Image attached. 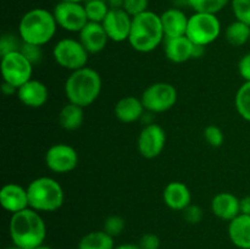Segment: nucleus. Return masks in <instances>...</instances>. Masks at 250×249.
<instances>
[{
    "mask_svg": "<svg viewBox=\"0 0 250 249\" xmlns=\"http://www.w3.org/2000/svg\"><path fill=\"white\" fill-rule=\"evenodd\" d=\"M9 231L14 246L21 249H34L44 244L46 226L38 211L24 209L11 215Z\"/></svg>",
    "mask_w": 250,
    "mask_h": 249,
    "instance_id": "nucleus-1",
    "label": "nucleus"
},
{
    "mask_svg": "<svg viewBox=\"0 0 250 249\" xmlns=\"http://www.w3.org/2000/svg\"><path fill=\"white\" fill-rule=\"evenodd\" d=\"M165 41L160 15L146 11L132 17L128 43L138 53H150Z\"/></svg>",
    "mask_w": 250,
    "mask_h": 249,
    "instance_id": "nucleus-2",
    "label": "nucleus"
},
{
    "mask_svg": "<svg viewBox=\"0 0 250 249\" xmlns=\"http://www.w3.org/2000/svg\"><path fill=\"white\" fill-rule=\"evenodd\" d=\"M103 82L99 72L88 66L71 72L65 82V95L68 103L78 106H90L99 98Z\"/></svg>",
    "mask_w": 250,
    "mask_h": 249,
    "instance_id": "nucleus-3",
    "label": "nucleus"
},
{
    "mask_svg": "<svg viewBox=\"0 0 250 249\" xmlns=\"http://www.w3.org/2000/svg\"><path fill=\"white\" fill-rule=\"evenodd\" d=\"M58 23L53 12L43 7L27 11L20 20L19 34L23 43L43 46L54 38Z\"/></svg>",
    "mask_w": 250,
    "mask_h": 249,
    "instance_id": "nucleus-4",
    "label": "nucleus"
},
{
    "mask_svg": "<svg viewBox=\"0 0 250 249\" xmlns=\"http://www.w3.org/2000/svg\"><path fill=\"white\" fill-rule=\"evenodd\" d=\"M29 208L38 212H54L62 207L65 193L60 183L43 176L32 181L27 187Z\"/></svg>",
    "mask_w": 250,
    "mask_h": 249,
    "instance_id": "nucleus-5",
    "label": "nucleus"
},
{
    "mask_svg": "<svg viewBox=\"0 0 250 249\" xmlns=\"http://www.w3.org/2000/svg\"><path fill=\"white\" fill-rule=\"evenodd\" d=\"M220 34L221 22L216 15L194 12L189 16L186 36L197 45H209L219 38Z\"/></svg>",
    "mask_w": 250,
    "mask_h": 249,
    "instance_id": "nucleus-6",
    "label": "nucleus"
},
{
    "mask_svg": "<svg viewBox=\"0 0 250 249\" xmlns=\"http://www.w3.org/2000/svg\"><path fill=\"white\" fill-rule=\"evenodd\" d=\"M53 58L60 67L73 72L87 66L89 53L85 50L80 39L63 38L54 46Z\"/></svg>",
    "mask_w": 250,
    "mask_h": 249,
    "instance_id": "nucleus-7",
    "label": "nucleus"
},
{
    "mask_svg": "<svg viewBox=\"0 0 250 249\" xmlns=\"http://www.w3.org/2000/svg\"><path fill=\"white\" fill-rule=\"evenodd\" d=\"M0 67L4 83H7L17 89L32 80L33 63L21 53V50L2 55Z\"/></svg>",
    "mask_w": 250,
    "mask_h": 249,
    "instance_id": "nucleus-8",
    "label": "nucleus"
},
{
    "mask_svg": "<svg viewBox=\"0 0 250 249\" xmlns=\"http://www.w3.org/2000/svg\"><path fill=\"white\" fill-rule=\"evenodd\" d=\"M141 100L146 111L160 114L175 106L177 103V90L171 83L156 82L144 89Z\"/></svg>",
    "mask_w": 250,
    "mask_h": 249,
    "instance_id": "nucleus-9",
    "label": "nucleus"
},
{
    "mask_svg": "<svg viewBox=\"0 0 250 249\" xmlns=\"http://www.w3.org/2000/svg\"><path fill=\"white\" fill-rule=\"evenodd\" d=\"M53 14L59 27L73 33H80L83 27L89 22L85 14L84 5L81 2H58L54 7Z\"/></svg>",
    "mask_w": 250,
    "mask_h": 249,
    "instance_id": "nucleus-10",
    "label": "nucleus"
},
{
    "mask_svg": "<svg viewBox=\"0 0 250 249\" xmlns=\"http://www.w3.org/2000/svg\"><path fill=\"white\" fill-rule=\"evenodd\" d=\"M45 165L55 173H68L77 167L78 153L70 144H54L45 153Z\"/></svg>",
    "mask_w": 250,
    "mask_h": 249,
    "instance_id": "nucleus-11",
    "label": "nucleus"
},
{
    "mask_svg": "<svg viewBox=\"0 0 250 249\" xmlns=\"http://www.w3.org/2000/svg\"><path fill=\"white\" fill-rule=\"evenodd\" d=\"M166 145V132L160 124H149L141 131L137 141L138 151L143 158L155 159Z\"/></svg>",
    "mask_w": 250,
    "mask_h": 249,
    "instance_id": "nucleus-12",
    "label": "nucleus"
},
{
    "mask_svg": "<svg viewBox=\"0 0 250 249\" xmlns=\"http://www.w3.org/2000/svg\"><path fill=\"white\" fill-rule=\"evenodd\" d=\"M102 24L110 41L121 43L128 41L132 27V16L124 9H110Z\"/></svg>",
    "mask_w": 250,
    "mask_h": 249,
    "instance_id": "nucleus-13",
    "label": "nucleus"
},
{
    "mask_svg": "<svg viewBox=\"0 0 250 249\" xmlns=\"http://www.w3.org/2000/svg\"><path fill=\"white\" fill-rule=\"evenodd\" d=\"M164 49L166 58L173 63H183L197 58V44L193 43L187 36L165 38Z\"/></svg>",
    "mask_w": 250,
    "mask_h": 249,
    "instance_id": "nucleus-14",
    "label": "nucleus"
},
{
    "mask_svg": "<svg viewBox=\"0 0 250 249\" xmlns=\"http://www.w3.org/2000/svg\"><path fill=\"white\" fill-rule=\"evenodd\" d=\"M0 204L6 211L16 214L29 208L27 188L17 183H7L0 190Z\"/></svg>",
    "mask_w": 250,
    "mask_h": 249,
    "instance_id": "nucleus-15",
    "label": "nucleus"
},
{
    "mask_svg": "<svg viewBox=\"0 0 250 249\" xmlns=\"http://www.w3.org/2000/svg\"><path fill=\"white\" fill-rule=\"evenodd\" d=\"M16 95L22 104L37 109L46 104L49 99V90L43 82L32 78L17 89Z\"/></svg>",
    "mask_w": 250,
    "mask_h": 249,
    "instance_id": "nucleus-16",
    "label": "nucleus"
},
{
    "mask_svg": "<svg viewBox=\"0 0 250 249\" xmlns=\"http://www.w3.org/2000/svg\"><path fill=\"white\" fill-rule=\"evenodd\" d=\"M109 41L103 24L98 22H88L80 32V42L89 54H98L104 50Z\"/></svg>",
    "mask_w": 250,
    "mask_h": 249,
    "instance_id": "nucleus-17",
    "label": "nucleus"
},
{
    "mask_svg": "<svg viewBox=\"0 0 250 249\" xmlns=\"http://www.w3.org/2000/svg\"><path fill=\"white\" fill-rule=\"evenodd\" d=\"M163 199L166 207L171 210L183 211L188 205L192 204V193L183 182L173 181L164 188Z\"/></svg>",
    "mask_w": 250,
    "mask_h": 249,
    "instance_id": "nucleus-18",
    "label": "nucleus"
},
{
    "mask_svg": "<svg viewBox=\"0 0 250 249\" xmlns=\"http://www.w3.org/2000/svg\"><path fill=\"white\" fill-rule=\"evenodd\" d=\"M211 211L220 220L229 222L241 214V199L229 192L217 193L211 200Z\"/></svg>",
    "mask_w": 250,
    "mask_h": 249,
    "instance_id": "nucleus-19",
    "label": "nucleus"
},
{
    "mask_svg": "<svg viewBox=\"0 0 250 249\" xmlns=\"http://www.w3.org/2000/svg\"><path fill=\"white\" fill-rule=\"evenodd\" d=\"M160 19L165 38H176V37L186 36L189 17L182 10L171 7V9L165 10L160 15Z\"/></svg>",
    "mask_w": 250,
    "mask_h": 249,
    "instance_id": "nucleus-20",
    "label": "nucleus"
},
{
    "mask_svg": "<svg viewBox=\"0 0 250 249\" xmlns=\"http://www.w3.org/2000/svg\"><path fill=\"white\" fill-rule=\"evenodd\" d=\"M144 111L146 109H144L142 100L133 95L121 98L114 107L116 119L124 124H133V122L138 121L143 116Z\"/></svg>",
    "mask_w": 250,
    "mask_h": 249,
    "instance_id": "nucleus-21",
    "label": "nucleus"
},
{
    "mask_svg": "<svg viewBox=\"0 0 250 249\" xmlns=\"http://www.w3.org/2000/svg\"><path fill=\"white\" fill-rule=\"evenodd\" d=\"M229 237L237 248L250 249V215L239 214L229 222Z\"/></svg>",
    "mask_w": 250,
    "mask_h": 249,
    "instance_id": "nucleus-22",
    "label": "nucleus"
},
{
    "mask_svg": "<svg viewBox=\"0 0 250 249\" xmlns=\"http://www.w3.org/2000/svg\"><path fill=\"white\" fill-rule=\"evenodd\" d=\"M84 107L67 103L59 112V124L66 131H76L84 121Z\"/></svg>",
    "mask_w": 250,
    "mask_h": 249,
    "instance_id": "nucleus-23",
    "label": "nucleus"
},
{
    "mask_svg": "<svg viewBox=\"0 0 250 249\" xmlns=\"http://www.w3.org/2000/svg\"><path fill=\"white\" fill-rule=\"evenodd\" d=\"M115 247L114 237L102 229L84 234L78 242L77 249H115Z\"/></svg>",
    "mask_w": 250,
    "mask_h": 249,
    "instance_id": "nucleus-24",
    "label": "nucleus"
},
{
    "mask_svg": "<svg viewBox=\"0 0 250 249\" xmlns=\"http://www.w3.org/2000/svg\"><path fill=\"white\" fill-rule=\"evenodd\" d=\"M225 37L232 46H243L244 44L249 43L250 26L236 20L226 27Z\"/></svg>",
    "mask_w": 250,
    "mask_h": 249,
    "instance_id": "nucleus-25",
    "label": "nucleus"
},
{
    "mask_svg": "<svg viewBox=\"0 0 250 249\" xmlns=\"http://www.w3.org/2000/svg\"><path fill=\"white\" fill-rule=\"evenodd\" d=\"M234 105L239 116L250 122V82H244L237 90Z\"/></svg>",
    "mask_w": 250,
    "mask_h": 249,
    "instance_id": "nucleus-26",
    "label": "nucleus"
},
{
    "mask_svg": "<svg viewBox=\"0 0 250 249\" xmlns=\"http://www.w3.org/2000/svg\"><path fill=\"white\" fill-rule=\"evenodd\" d=\"M84 9L88 21L102 23L105 17H106L110 7L107 5L106 0H88L84 4Z\"/></svg>",
    "mask_w": 250,
    "mask_h": 249,
    "instance_id": "nucleus-27",
    "label": "nucleus"
},
{
    "mask_svg": "<svg viewBox=\"0 0 250 249\" xmlns=\"http://www.w3.org/2000/svg\"><path fill=\"white\" fill-rule=\"evenodd\" d=\"M231 0H187L188 5L194 10V12L216 15L227 6Z\"/></svg>",
    "mask_w": 250,
    "mask_h": 249,
    "instance_id": "nucleus-28",
    "label": "nucleus"
},
{
    "mask_svg": "<svg viewBox=\"0 0 250 249\" xmlns=\"http://www.w3.org/2000/svg\"><path fill=\"white\" fill-rule=\"evenodd\" d=\"M125 227H126V221L124 217L119 216V215H111L105 219L103 229L111 237H116L124 232Z\"/></svg>",
    "mask_w": 250,
    "mask_h": 249,
    "instance_id": "nucleus-29",
    "label": "nucleus"
},
{
    "mask_svg": "<svg viewBox=\"0 0 250 249\" xmlns=\"http://www.w3.org/2000/svg\"><path fill=\"white\" fill-rule=\"evenodd\" d=\"M231 5L236 20L250 26V0H231Z\"/></svg>",
    "mask_w": 250,
    "mask_h": 249,
    "instance_id": "nucleus-30",
    "label": "nucleus"
},
{
    "mask_svg": "<svg viewBox=\"0 0 250 249\" xmlns=\"http://www.w3.org/2000/svg\"><path fill=\"white\" fill-rule=\"evenodd\" d=\"M204 138L210 146L212 148H219L224 144L225 136L222 129L216 124H209L204 129Z\"/></svg>",
    "mask_w": 250,
    "mask_h": 249,
    "instance_id": "nucleus-31",
    "label": "nucleus"
},
{
    "mask_svg": "<svg viewBox=\"0 0 250 249\" xmlns=\"http://www.w3.org/2000/svg\"><path fill=\"white\" fill-rule=\"evenodd\" d=\"M23 42L12 34H4L0 41V55H6L12 51L21 50V46Z\"/></svg>",
    "mask_w": 250,
    "mask_h": 249,
    "instance_id": "nucleus-32",
    "label": "nucleus"
},
{
    "mask_svg": "<svg viewBox=\"0 0 250 249\" xmlns=\"http://www.w3.org/2000/svg\"><path fill=\"white\" fill-rule=\"evenodd\" d=\"M149 0H124L122 9L132 17L148 11Z\"/></svg>",
    "mask_w": 250,
    "mask_h": 249,
    "instance_id": "nucleus-33",
    "label": "nucleus"
},
{
    "mask_svg": "<svg viewBox=\"0 0 250 249\" xmlns=\"http://www.w3.org/2000/svg\"><path fill=\"white\" fill-rule=\"evenodd\" d=\"M181 212H182V216L186 220V222L190 225L199 224L203 220V217H204V211H203V209L199 205L190 204Z\"/></svg>",
    "mask_w": 250,
    "mask_h": 249,
    "instance_id": "nucleus-34",
    "label": "nucleus"
},
{
    "mask_svg": "<svg viewBox=\"0 0 250 249\" xmlns=\"http://www.w3.org/2000/svg\"><path fill=\"white\" fill-rule=\"evenodd\" d=\"M42 46L39 45H33V44H27V43H22L21 46V53L31 61L32 63H37L38 61L42 60Z\"/></svg>",
    "mask_w": 250,
    "mask_h": 249,
    "instance_id": "nucleus-35",
    "label": "nucleus"
},
{
    "mask_svg": "<svg viewBox=\"0 0 250 249\" xmlns=\"http://www.w3.org/2000/svg\"><path fill=\"white\" fill-rule=\"evenodd\" d=\"M138 246L141 247V249H159L160 238L155 233H146L141 237Z\"/></svg>",
    "mask_w": 250,
    "mask_h": 249,
    "instance_id": "nucleus-36",
    "label": "nucleus"
},
{
    "mask_svg": "<svg viewBox=\"0 0 250 249\" xmlns=\"http://www.w3.org/2000/svg\"><path fill=\"white\" fill-rule=\"evenodd\" d=\"M239 76L244 80V82H250V53L242 56L238 62Z\"/></svg>",
    "mask_w": 250,
    "mask_h": 249,
    "instance_id": "nucleus-37",
    "label": "nucleus"
},
{
    "mask_svg": "<svg viewBox=\"0 0 250 249\" xmlns=\"http://www.w3.org/2000/svg\"><path fill=\"white\" fill-rule=\"evenodd\" d=\"M241 214L250 215V195H246L241 199Z\"/></svg>",
    "mask_w": 250,
    "mask_h": 249,
    "instance_id": "nucleus-38",
    "label": "nucleus"
},
{
    "mask_svg": "<svg viewBox=\"0 0 250 249\" xmlns=\"http://www.w3.org/2000/svg\"><path fill=\"white\" fill-rule=\"evenodd\" d=\"M110 9H122L124 7V0H106Z\"/></svg>",
    "mask_w": 250,
    "mask_h": 249,
    "instance_id": "nucleus-39",
    "label": "nucleus"
},
{
    "mask_svg": "<svg viewBox=\"0 0 250 249\" xmlns=\"http://www.w3.org/2000/svg\"><path fill=\"white\" fill-rule=\"evenodd\" d=\"M115 249H141V247L138 246V243H124L115 247Z\"/></svg>",
    "mask_w": 250,
    "mask_h": 249,
    "instance_id": "nucleus-40",
    "label": "nucleus"
},
{
    "mask_svg": "<svg viewBox=\"0 0 250 249\" xmlns=\"http://www.w3.org/2000/svg\"><path fill=\"white\" fill-rule=\"evenodd\" d=\"M34 249H55V248H53V247L45 246V244H42V246L37 247V248H34Z\"/></svg>",
    "mask_w": 250,
    "mask_h": 249,
    "instance_id": "nucleus-41",
    "label": "nucleus"
},
{
    "mask_svg": "<svg viewBox=\"0 0 250 249\" xmlns=\"http://www.w3.org/2000/svg\"><path fill=\"white\" fill-rule=\"evenodd\" d=\"M60 1H67V2H82L84 0H60Z\"/></svg>",
    "mask_w": 250,
    "mask_h": 249,
    "instance_id": "nucleus-42",
    "label": "nucleus"
},
{
    "mask_svg": "<svg viewBox=\"0 0 250 249\" xmlns=\"http://www.w3.org/2000/svg\"><path fill=\"white\" fill-rule=\"evenodd\" d=\"M5 249H21V248H19V247H16V246H12V247H7V248H5Z\"/></svg>",
    "mask_w": 250,
    "mask_h": 249,
    "instance_id": "nucleus-43",
    "label": "nucleus"
},
{
    "mask_svg": "<svg viewBox=\"0 0 250 249\" xmlns=\"http://www.w3.org/2000/svg\"><path fill=\"white\" fill-rule=\"evenodd\" d=\"M249 44H250V38H249Z\"/></svg>",
    "mask_w": 250,
    "mask_h": 249,
    "instance_id": "nucleus-44",
    "label": "nucleus"
}]
</instances>
